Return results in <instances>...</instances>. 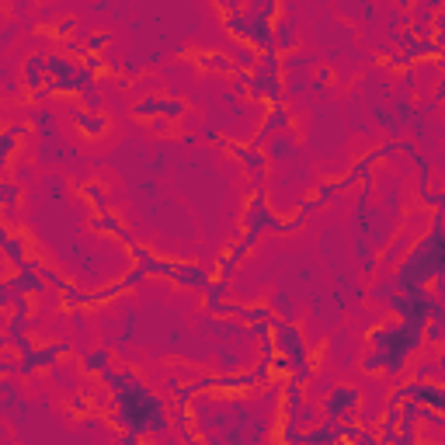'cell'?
Masks as SVG:
<instances>
[{"mask_svg":"<svg viewBox=\"0 0 445 445\" xmlns=\"http://www.w3.org/2000/svg\"><path fill=\"white\" fill-rule=\"evenodd\" d=\"M358 403V393L355 390H334L331 397H327V417H341L348 407H355Z\"/></svg>","mask_w":445,"mask_h":445,"instance_id":"cell-1","label":"cell"}]
</instances>
